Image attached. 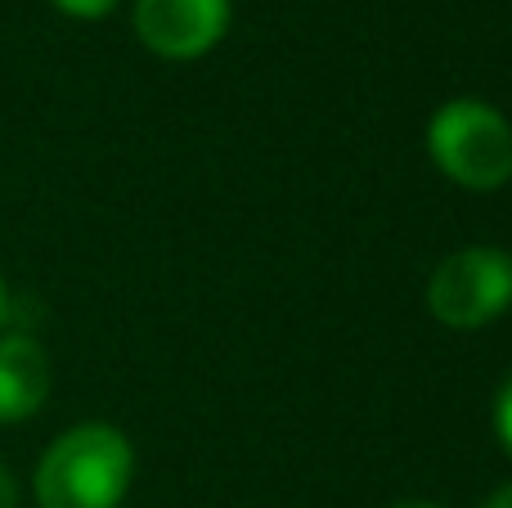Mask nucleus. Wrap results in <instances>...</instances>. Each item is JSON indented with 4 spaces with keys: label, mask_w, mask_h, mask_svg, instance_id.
Listing matches in <instances>:
<instances>
[{
    "label": "nucleus",
    "mask_w": 512,
    "mask_h": 508,
    "mask_svg": "<svg viewBox=\"0 0 512 508\" xmlns=\"http://www.w3.org/2000/svg\"><path fill=\"white\" fill-rule=\"evenodd\" d=\"M135 477V450L113 423H77L36 464L41 508H122Z\"/></svg>",
    "instance_id": "nucleus-1"
},
{
    "label": "nucleus",
    "mask_w": 512,
    "mask_h": 508,
    "mask_svg": "<svg viewBox=\"0 0 512 508\" xmlns=\"http://www.w3.org/2000/svg\"><path fill=\"white\" fill-rule=\"evenodd\" d=\"M432 162L463 189H504L512 180V126L486 99H450L427 126Z\"/></svg>",
    "instance_id": "nucleus-2"
},
{
    "label": "nucleus",
    "mask_w": 512,
    "mask_h": 508,
    "mask_svg": "<svg viewBox=\"0 0 512 508\" xmlns=\"http://www.w3.org/2000/svg\"><path fill=\"white\" fill-rule=\"evenodd\" d=\"M427 306L441 324L459 333L486 329L512 306V257L504 248H459L436 266L427 284Z\"/></svg>",
    "instance_id": "nucleus-3"
},
{
    "label": "nucleus",
    "mask_w": 512,
    "mask_h": 508,
    "mask_svg": "<svg viewBox=\"0 0 512 508\" xmlns=\"http://www.w3.org/2000/svg\"><path fill=\"white\" fill-rule=\"evenodd\" d=\"M230 27V0H135V32L162 59H198Z\"/></svg>",
    "instance_id": "nucleus-4"
},
{
    "label": "nucleus",
    "mask_w": 512,
    "mask_h": 508,
    "mask_svg": "<svg viewBox=\"0 0 512 508\" xmlns=\"http://www.w3.org/2000/svg\"><path fill=\"white\" fill-rule=\"evenodd\" d=\"M50 396V356L32 333L0 338V423H23Z\"/></svg>",
    "instance_id": "nucleus-5"
},
{
    "label": "nucleus",
    "mask_w": 512,
    "mask_h": 508,
    "mask_svg": "<svg viewBox=\"0 0 512 508\" xmlns=\"http://www.w3.org/2000/svg\"><path fill=\"white\" fill-rule=\"evenodd\" d=\"M495 432H499V441H504V450L512 455V378L495 396Z\"/></svg>",
    "instance_id": "nucleus-6"
},
{
    "label": "nucleus",
    "mask_w": 512,
    "mask_h": 508,
    "mask_svg": "<svg viewBox=\"0 0 512 508\" xmlns=\"http://www.w3.org/2000/svg\"><path fill=\"white\" fill-rule=\"evenodd\" d=\"M54 5L72 18H104V14L117 9V0H54Z\"/></svg>",
    "instance_id": "nucleus-7"
},
{
    "label": "nucleus",
    "mask_w": 512,
    "mask_h": 508,
    "mask_svg": "<svg viewBox=\"0 0 512 508\" xmlns=\"http://www.w3.org/2000/svg\"><path fill=\"white\" fill-rule=\"evenodd\" d=\"M0 508H18V482L5 464H0Z\"/></svg>",
    "instance_id": "nucleus-8"
},
{
    "label": "nucleus",
    "mask_w": 512,
    "mask_h": 508,
    "mask_svg": "<svg viewBox=\"0 0 512 508\" xmlns=\"http://www.w3.org/2000/svg\"><path fill=\"white\" fill-rule=\"evenodd\" d=\"M486 508H512V482L504 486V491H495V495H490Z\"/></svg>",
    "instance_id": "nucleus-9"
},
{
    "label": "nucleus",
    "mask_w": 512,
    "mask_h": 508,
    "mask_svg": "<svg viewBox=\"0 0 512 508\" xmlns=\"http://www.w3.org/2000/svg\"><path fill=\"white\" fill-rule=\"evenodd\" d=\"M5 315H9V288H5V279H0V324H5Z\"/></svg>",
    "instance_id": "nucleus-10"
},
{
    "label": "nucleus",
    "mask_w": 512,
    "mask_h": 508,
    "mask_svg": "<svg viewBox=\"0 0 512 508\" xmlns=\"http://www.w3.org/2000/svg\"><path fill=\"white\" fill-rule=\"evenodd\" d=\"M391 508H441V504H432V500H400V504H391Z\"/></svg>",
    "instance_id": "nucleus-11"
}]
</instances>
